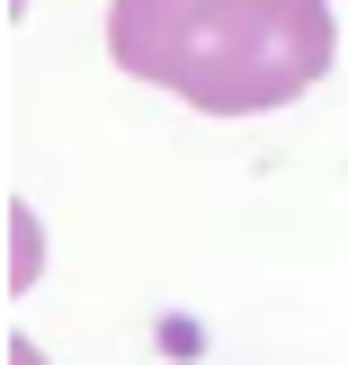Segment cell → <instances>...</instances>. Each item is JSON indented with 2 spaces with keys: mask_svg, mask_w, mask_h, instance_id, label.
Masks as SVG:
<instances>
[{
  "mask_svg": "<svg viewBox=\"0 0 348 365\" xmlns=\"http://www.w3.org/2000/svg\"><path fill=\"white\" fill-rule=\"evenodd\" d=\"M107 53L206 116H268L331 71L339 18L331 0H116Z\"/></svg>",
  "mask_w": 348,
  "mask_h": 365,
  "instance_id": "obj_1",
  "label": "cell"
},
{
  "mask_svg": "<svg viewBox=\"0 0 348 365\" xmlns=\"http://www.w3.org/2000/svg\"><path fill=\"white\" fill-rule=\"evenodd\" d=\"M9 365H45V356H36V348H27V339H18V348H9Z\"/></svg>",
  "mask_w": 348,
  "mask_h": 365,
  "instance_id": "obj_2",
  "label": "cell"
}]
</instances>
